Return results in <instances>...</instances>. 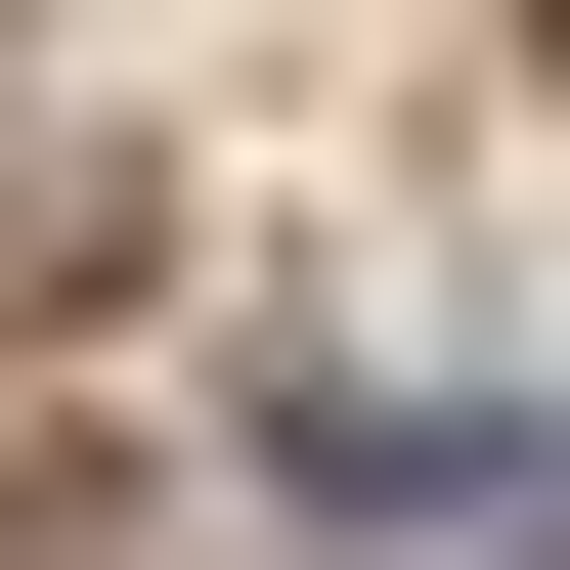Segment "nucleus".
Listing matches in <instances>:
<instances>
[{
	"instance_id": "1",
	"label": "nucleus",
	"mask_w": 570,
	"mask_h": 570,
	"mask_svg": "<svg viewBox=\"0 0 570 570\" xmlns=\"http://www.w3.org/2000/svg\"><path fill=\"white\" fill-rule=\"evenodd\" d=\"M527 570H570V527H527Z\"/></svg>"
}]
</instances>
